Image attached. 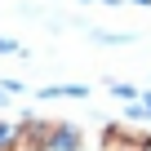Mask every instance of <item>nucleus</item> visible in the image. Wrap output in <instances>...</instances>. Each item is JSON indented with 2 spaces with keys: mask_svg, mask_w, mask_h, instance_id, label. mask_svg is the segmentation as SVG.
Listing matches in <instances>:
<instances>
[{
  "mask_svg": "<svg viewBox=\"0 0 151 151\" xmlns=\"http://www.w3.org/2000/svg\"><path fill=\"white\" fill-rule=\"evenodd\" d=\"M0 53H27L22 45H14V40H5V36H0Z\"/></svg>",
  "mask_w": 151,
  "mask_h": 151,
  "instance_id": "0eeeda50",
  "label": "nucleus"
},
{
  "mask_svg": "<svg viewBox=\"0 0 151 151\" xmlns=\"http://www.w3.org/2000/svg\"><path fill=\"white\" fill-rule=\"evenodd\" d=\"M93 40H102V45H129L133 36H120V31H93Z\"/></svg>",
  "mask_w": 151,
  "mask_h": 151,
  "instance_id": "39448f33",
  "label": "nucleus"
},
{
  "mask_svg": "<svg viewBox=\"0 0 151 151\" xmlns=\"http://www.w3.org/2000/svg\"><path fill=\"white\" fill-rule=\"evenodd\" d=\"M98 147L102 151H151V129H142L138 120H107L102 133H98Z\"/></svg>",
  "mask_w": 151,
  "mask_h": 151,
  "instance_id": "f257e3e1",
  "label": "nucleus"
},
{
  "mask_svg": "<svg viewBox=\"0 0 151 151\" xmlns=\"http://www.w3.org/2000/svg\"><path fill=\"white\" fill-rule=\"evenodd\" d=\"M0 102H5V89H0Z\"/></svg>",
  "mask_w": 151,
  "mask_h": 151,
  "instance_id": "6e6552de",
  "label": "nucleus"
},
{
  "mask_svg": "<svg viewBox=\"0 0 151 151\" xmlns=\"http://www.w3.org/2000/svg\"><path fill=\"white\" fill-rule=\"evenodd\" d=\"M111 93H116V98H129V102H138V93H142V89H133V85H111Z\"/></svg>",
  "mask_w": 151,
  "mask_h": 151,
  "instance_id": "423d86ee",
  "label": "nucleus"
},
{
  "mask_svg": "<svg viewBox=\"0 0 151 151\" xmlns=\"http://www.w3.org/2000/svg\"><path fill=\"white\" fill-rule=\"evenodd\" d=\"M85 147V133L76 129V124H58V133H53V151H80Z\"/></svg>",
  "mask_w": 151,
  "mask_h": 151,
  "instance_id": "7ed1b4c3",
  "label": "nucleus"
},
{
  "mask_svg": "<svg viewBox=\"0 0 151 151\" xmlns=\"http://www.w3.org/2000/svg\"><path fill=\"white\" fill-rule=\"evenodd\" d=\"M40 98H89V89L85 85H49V89H40Z\"/></svg>",
  "mask_w": 151,
  "mask_h": 151,
  "instance_id": "20e7f679",
  "label": "nucleus"
},
{
  "mask_svg": "<svg viewBox=\"0 0 151 151\" xmlns=\"http://www.w3.org/2000/svg\"><path fill=\"white\" fill-rule=\"evenodd\" d=\"M62 120H49V116H27L14 124V147L9 151H53V133H58Z\"/></svg>",
  "mask_w": 151,
  "mask_h": 151,
  "instance_id": "f03ea898",
  "label": "nucleus"
}]
</instances>
